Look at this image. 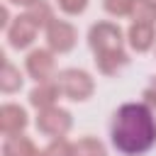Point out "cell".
I'll return each mask as SVG.
<instances>
[{
	"label": "cell",
	"instance_id": "1",
	"mask_svg": "<svg viewBox=\"0 0 156 156\" xmlns=\"http://www.w3.org/2000/svg\"><path fill=\"white\" fill-rule=\"evenodd\" d=\"M110 144L122 156H144L156 146V112L144 100L122 102L110 119Z\"/></svg>",
	"mask_w": 156,
	"mask_h": 156
},
{
	"label": "cell",
	"instance_id": "2",
	"mask_svg": "<svg viewBox=\"0 0 156 156\" xmlns=\"http://www.w3.org/2000/svg\"><path fill=\"white\" fill-rule=\"evenodd\" d=\"M88 46L100 76L112 78L129 66V46L124 29L112 20H98L88 29Z\"/></svg>",
	"mask_w": 156,
	"mask_h": 156
},
{
	"label": "cell",
	"instance_id": "3",
	"mask_svg": "<svg viewBox=\"0 0 156 156\" xmlns=\"http://www.w3.org/2000/svg\"><path fill=\"white\" fill-rule=\"evenodd\" d=\"M56 83L61 88V95L71 102H85L95 95V78L90 71L78 68V66H68L61 68L56 73Z\"/></svg>",
	"mask_w": 156,
	"mask_h": 156
},
{
	"label": "cell",
	"instance_id": "4",
	"mask_svg": "<svg viewBox=\"0 0 156 156\" xmlns=\"http://www.w3.org/2000/svg\"><path fill=\"white\" fill-rule=\"evenodd\" d=\"M34 127H37V132H39L41 136H46V139L68 136V132L73 129V115H71V110H66L63 105H51V107L37 110Z\"/></svg>",
	"mask_w": 156,
	"mask_h": 156
},
{
	"label": "cell",
	"instance_id": "5",
	"mask_svg": "<svg viewBox=\"0 0 156 156\" xmlns=\"http://www.w3.org/2000/svg\"><path fill=\"white\" fill-rule=\"evenodd\" d=\"M44 39H46V46L61 56V54H71L78 44V27L71 22V20H61V17H54L49 22V27L44 29Z\"/></svg>",
	"mask_w": 156,
	"mask_h": 156
},
{
	"label": "cell",
	"instance_id": "6",
	"mask_svg": "<svg viewBox=\"0 0 156 156\" xmlns=\"http://www.w3.org/2000/svg\"><path fill=\"white\" fill-rule=\"evenodd\" d=\"M24 73L34 83L54 80L56 73H58V68H56V54L49 46H34V49H29L27 56H24Z\"/></svg>",
	"mask_w": 156,
	"mask_h": 156
},
{
	"label": "cell",
	"instance_id": "7",
	"mask_svg": "<svg viewBox=\"0 0 156 156\" xmlns=\"http://www.w3.org/2000/svg\"><path fill=\"white\" fill-rule=\"evenodd\" d=\"M39 32L41 29L34 24V20L27 12H20L10 22V27L5 29V39H7L10 49H15V51H29V49H34V41L39 37Z\"/></svg>",
	"mask_w": 156,
	"mask_h": 156
},
{
	"label": "cell",
	"instance_id": "8",
	"mask_svg": "<svg viewBox=\"0 0 156 156\" xmlns=\"http://www.w3.org/2000/svg\"><path fill=\"white\" fill-rule=\"evenodd\" d=\"M29 127V112L20 102H2L0 105V134L5 136H17L24 134Z\"/></svg>",
	"mask_w": 156,
	"mask_h": 156
},
{
	"label": "cell",
	"instance_id": "9",
	"mask_svg": "<svg viewBox=\"0 0 156 156\" xmlns=\"http://www.w3.org/2000/svg\"><path fill=\"white\" fill-rule=\"evenodd\" d=\"M127 46L134 54H149L151 49H156V24L149 22H132L127 29Z\"/></svg>",
	"mask_w": 156,
	"mask_h": 156
},
{
	"label": "cell",
	"instance_id": "10",
	"mask_svg": "<svg viewBox=\"0 0 156 156\" xmlns=\"http://www.w3.org/2000/svg\"><path fill=\"white\" fill-rule=\"evenodd\" d=\"M61 98H63V95H61V88H58V83H56V78H54V80L34 83V88H32L29 95H27V102H29V107H34V110H44V107L58 105Z\"/></svg>",
	"mask_w": 156,
	"mask_h": 156
},
{
	"label": "cell",
	"instance_id": "11",
	"mask_svg": "<svg viewBox=\"0 0 156 156\" xmlns=\"http://www.w3.org/2000/svg\"><path fill=\"white\" fill-rule=\"evenodd\" d=\"M2 156H44V149H39L29 136H5L2 139Z\"/></svg>",
	"mask_w": 156,
	"mask_h": 156
},
{
	"label": "cell",
	"instance_id": "12",
	"mask_svg": "<svg viewBox=\"0 0 156 156\" xmlns=\"http://www.w3.org/2000/svg\"><path fill=\"white\" fill-rule=\"evenodd\" d=\"M24 76L20 71V66H15L10 58L2 61V73H0V93L2 95H15L24 88Z\"/></svg>",
	"mask_w": 156,
	"mask_h": 156
},
{
	"label": "cell",
	"instance_id": "13",
	"mask_svg": "<svg viewBox=\"0 0 156 156\" xmlns=\"http://www.w3.org/2000/svg\"><path fill=\"white\" fill-rule=\"evenodd\" d=\"M54 10H56V5H54V2H49V0H37V2H32L27 10H22V12H27V15L34 20V24L44 32V29L49 27V22L56 17V12H54Z\"/></svg>",
	"mask_w": 156,
	"mask_h": 156
},
{
	"label": "cell",
	"instance_id": "14",
	"mask_svg": "<svg viewBox=\"0 0 156 156\" xmlns=\"http://www.w3.org/2000/svg\"><path fill=\"white\" fill-rule=\"evenodd\" d=\"M73 156H110L105 141L98 136H80L73 141Z\"/></svg>",
	"mask_w": 156,
	"mask_h": 156
},
{
	"label": "cell",
	"instance_id": "15",
	"mask_svg": "<svg viewBox=\"0 0 156 156\" xmlns=\"http://www.w3.org/2000/svg\"><path fill=\"white\" fill-rule=\"evenodd\" d=\"M129 20H132V22H149V24H156V0H136Z\"/></svg>",
	"mask_w": 156,
	"mask_h": 156
},
{
	"label": "cell",
	"instance_id": "16",
	"mask_svg": "<svg viewBox=\"0 0 156 156\" xmlns=\"http://www.w3.org/2000/svg\"><path fill=\"white\" fill-rule=\"evenodd\" d=\"M134 2L136 0H102V10L115 20H124V17H132Z\"/></svg>",
	"mask_w": 156,
	"mask_h": 156
},
{
	"label": "cell",
	"instance_id": "17",
	"mask_svg": "<svg viewBox=\"0 0 156 156\" xmlns=\"http://www.w3.org/2000/svg\"><path fill=\"white\" fill-rule=\"evenodd\" d=\"M44 156H73V141L68 136L49 139V144L44 146Z\"/></svg>",
	"mask_w": 156,
	"mask_h": 156
},
{
	"label": "cell",
	"instance_id": "18",
	"mask_svg": "<svg viewBox=\"0 0 156 156\" xmlns=\"http://www.w3.org/2000/svg\"><path fill=\"white\" fill-rule=\"evenodd\" d=\"M54 5H56V10H58L61 15H66V17H80V15L88 10L90 0H54Z\"/></svg>",
	"mask_w": 156,
	"mask_h": 156
},
{
	"label": "cell",
	"instance_id": "19",
	"mask_svg": "<svg viewBox=\"0 0 156 156\" xmlns=\"http://www.w3.org/2000/svg\"><path fill=\"white\" fill-rule=\"evenodd\" d=\"M141 100L156 112V76H151V80L144 85V90H141Z\"/></svg>",
	"mask_w": 156,
	"mask_h": 156
},
{
	"label": "cell",
	"instance_id": "20",
	"mask_svg": "<svg viewBox=\"0 0 156 156\" xmlns=\"http://www.w3.org/2000/svg\"><path fill=\"white\" fill-rule=\"evenodd\" d=\"M10 7H22V10H27L32 2H37V0H5Z\"/></svg>",
	"mask_w": 156,
	"mask_h": 156
}]
</instances>
